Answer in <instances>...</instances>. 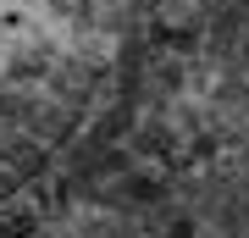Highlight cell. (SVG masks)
<instances>
[{"label": "cell", "instance_id": "cell-1", "mask_svg": "<svg viewBox=\"0 0 249 238\" xmlns=\"http://www.w3.org/2000/svg\"><path fill=\"white\" fill-rule=\"evenodd\" d=\"M78 44H83L78 0H0V94L11 89L50 128H61L78 111V83L89 78ZM0 116H11L34 139V150H45V139L11 106H0ZM17 161L22 155L11 150V139H0V166H17Z\"/></svg>", "mask_w": 249, "mask_h": 238}]
</instances>
